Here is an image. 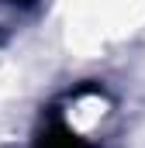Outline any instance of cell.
I'll return each mask as SVG.
<instances>
[{
    "instance_id": "6da1fadb",
    "label": "cell",
    "mask_w": 145,
    "mask_h": 148,
    "mask_svg": "<svg viewBox=\"0 0 145 148\" xmlns=\"http://www.w3.org/2000/svg\"><path fill=\"white\" fill-rule=\"evenodd\" d=\"M35 148H90V145H86L79 134H72L66 124L55 121V124H48V127L41 131V138L35 141Z\"/></svg>"
},
{
    "instance_id": "7a4b0ae2",
    "label": "cell",
    "mask_w": 145,
    "mask_h": 148,
    "mask_svg": "<svg viewBox=\"0 0 145 148\" xmlns=\"http://www.w3.org/2000/svg\"><path fill=\"white\" fill-rule=\"evenodd\" d=\"M3 3H31V0H3Z\"/></svg>"
}]
</instances>
